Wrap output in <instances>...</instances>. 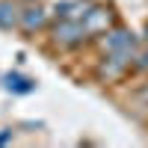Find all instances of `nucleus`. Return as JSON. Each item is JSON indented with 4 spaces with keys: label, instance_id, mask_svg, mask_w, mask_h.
<instances>
[{
    "label": "nucleus",
    "instance_id": "6",
    "mask_svg": "<svg viewBox=\"0 0 148 148\" xmlns=\"http://www.w3.org/2000/svg\"><path fill=\"white\" fill-rule=\"evenodd\" d=\"M0 86H3L9 95H33L39 83H36L33 77H27L24 71L15 68V71H3V74H0Z\"/></svg>",
    "mask_w": 148,
    "mask_h": 148
},
{
    "label": "nucleus",
    "instance_id": "8",
    "mask_svg": "<svg viewBox=\"0 0 148 148\" xmlns=\"http://www.w3.org/2000/svg\"><path fill=\"white\" fill-rule=\"evenodd\" d=\"M15 142V127H0V145H12Z\"/></svg>",
    "mask_w": 148,
    "mask_h": 148
},
{
    "label": "nucleus",
    "instance_id": "5",
    "mask_svg": "<svg viewBox=\"0 0 148 148\" xmlns=\"http://www.w3.org/2000/svg\"><path fill=\"white\" fill-rule=\"evenodd\" d=\"M80 24L86 27V33H89V36H92V42H95L104 30H110L113 24H119V12H116L113 3H107V0H98V3H95V6L80 18Z\"/></svg>",
    "mask_w": 148,
    "mask_h": 148
},
{
    "label": "nucleus",
    "instance_id": "1",
    "mask_svg": "<svg viewBox=\"0 0 148 148\" xmlns=\"http://www.w3.org/2000/svg\"><path fill=\"white\" fill-rule=\"evenodd\" d=\"M45 39L53 53H77L92 45V36L74 18H51V24L45 30Z\"/></svg>",
    "mask_w": 148,
    "mask_h": 148
},
{
    "label": "nucleus",
    "instance_id": "9",
    "mask_svg": "<svg viewBox=\"0 0 148 148\" xmlns=\"http://www.w3.org/2000/svg\"><path fill=\"white\" fill-rule=\"evenodd\" d=\"M145 42H148V27H145Z\"/></svg>",
    "mask_w": 148,
    "mask_h": 148
},
{
    "label": "nucleus",
    "instance_id": "2",
    "mask_svg": "<svg viewBox=\"0 0 148 148\" xmlns=\"http://www.w3.org/2000/svg\"><path fill=\"white\" fill-rule=\"evenodd\" d=\"M89 47H95L98 56H133V59H136L139 36L133 33V30H127L125 24L119 21V24H113L110 30H104Z\"/></svg>",
    "mask_w": 148,
    "mask_h": 148
},
{
    "label": "nucleus",
    "instance_id": "7",
    "mask_svg": "<svg viewBox=\"0 0 148 148\" xmlns=\"http://www.w3.org/2000/svg\"><path fill=\"white\" fill-rule=\"evenodd\" d=\"M18 15H21V0H0V30L15 33Z\"/></svg>",
    "mask_w": 148,
    "mask_h": 148
},
{
    "label": "nucleus",
    "instance_id": "3",
    "mask_svg": "<svg viewBox=\"0 0 148 148\" xmlns=\"http://www.w3.org/2000/svg\"><path fill=\"white\" fill-rule=\"evenodd\" d=\"M133 74V56H98L92 62V80L101 86H119Z\"/></svg>",
    "mask_w": 148,
    "mask_h": 148
},
{
    "label": "nucleus",
    "instance_id": "4",
    "mask_svg": "<svg viewBox=\"0 0 148 148\" xmlns=\"http://www.w3.org/2000/svg\"><path fill=\"white\" fill-rule=\"evenodd\" d=\"M51 24V9L47 0H21V15H18V30L24 36H39Z\"/></svg>",
    "mask_w": 148,
    "mask_h": 148
}]
</instances>
